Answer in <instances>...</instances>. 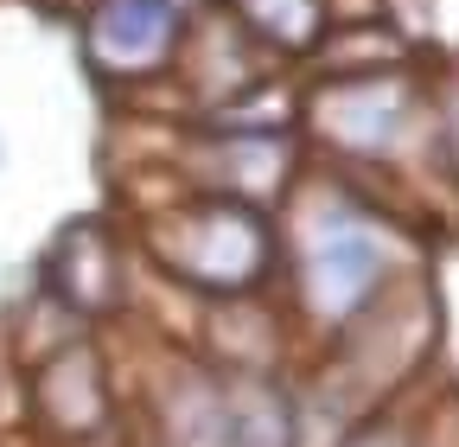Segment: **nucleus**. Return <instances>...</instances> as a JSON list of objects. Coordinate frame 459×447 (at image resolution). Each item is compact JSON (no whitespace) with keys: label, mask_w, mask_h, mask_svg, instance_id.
I'll list each match as a JSON object with an SVG mask.
<instances>
[{"label":"nucleus","mask_w":459,"mask_h":447,"mask_svg":"<svg viewBox=\"0 0 459 447\" xmlns=\"http://www.w3.org/2000/svg\"><path fill=\"white\" fill-rule=\"evenodd\" d=\"M230 416V447H294V409L274 383H243L237 403H223Z\"/></svg>","instance_id":"nucleus-8"},{"label":"nucleus","mask_w":459,"mask_h":447,"mask_svg":"<svg viewBox=\"0 0 459 447\" xmlns=\"http://www.w3.org/2000/svg\"><path fill=\"white\" fill-rule=\"evenodd\" d=\"M153 250L172 275H186L198 288H217V294H237L249 282H262V268L274 256V237L255 205L243 198H204V205H179L160 231H153Z\"/></svg>","instance_id":"nucleus-1"},{"label":"nucleus","mask_w":459,"mask_h":447,"mask_svg":"<svg viewBox=\"0 0 459 447\" xmlns=\"http://www.w3.org/2000/svg\"><path fill=\"white\" fill-rule=\"evenodd\" d=\"M237 7V20L249 26L255 45L268 51H287V58H300V51H313L332 26L325 0H230Z\"/></svg>","instance_id":"nucleus-7"},{"label":"nucleus","mask_w":459,"mask_h":447,"mask_svg":"<svg viewBox=\"0 0 459 447\" xmlns=\"http://www.w3.org/2000/svg\"><path fill=\"white\" fill-rule=\"evenodd\" d=\"M186 51V0H90L83 58L102 77H160Z\"/></svg>","instance_id":"nucleus-3"},{"label":"nucleus","mask_w":459,"mask_h":447,"mask_svg":"<svg viewBox=\"0 0 459 447\" xmlns=\"http://www.w3.org/2000/svg\"><path fill=\"white\" fill-rule=\"evenodd\" d=\"M319 128L344 147V153H389L409 128V83L402 77H377V71H351L344 83L319 90L313 102Z\"/></svg>","instance_id":"nucleus-4"},{"label":"nucleus","mask_w":459,"mask_h":447,"mask_svg":"<svg viewBox=\"0 0 459 447\" xmlns=\"http://www.w3.org/2000/svg\"><path fill=\"white\" fill-rule=\"evenodd\" d=\"M383 268H389L383 237L370 231L358 211H332L313 231V243L300 250V301H307L313 320L344 326V320H358L370 307Z\"/></svg>","instance_id":"nucleus-2"},{"label":"nucleus","mask_w":459,"mask_h":447,"mask_svg":"<svg viewBox=\"0 0 459 447\" xmlns=\"http://www.w3.org/2000/svg\"><path fill=\"white\" fill-rule=\"evenodd\" d=\"M57 307L77 313H102L115 307V288H122V256L96 243V224H77V231L57 243Z\"/></svg>","instance_id":"nucleus-6"},{"label":"nucleus","mask_w":459,"mask_h":447,"mask_svg":"<svg viewBox=\"0 0 459 447\" xmlns=\"http://www.w3.org/2000/svg\"><path fill=\"white\" fill-rule=\"evenodd\" d=\"M211 166H217V192L223 198H243V205H268L281 198L287 173H294V141H274V135H223L211 141Z\"/></svg>","instance_id":"nucleus-5"}]
</instances>
